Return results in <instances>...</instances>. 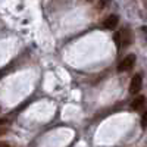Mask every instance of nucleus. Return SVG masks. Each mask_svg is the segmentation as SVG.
Masks as SVG:
<instances>
[{"mask_svg":"<svg viewBox=\"0 0 147 147\" xmlns=\"http://www.w3.org/2000/svg\"><path fill=\"white\" fill-rule=\"evenodd\" d=\"M136 60H137V57H136V55H128V56H125L124 59L121 60V62L118 63V72H125V71H128V69H131L132 66H134V63H136Z\"/></svg>","mask_w":147,"mask_h":147,"instance_id":"f257e3e1","label":"nucleus"},{"mask_svg":"<svg viewBox=\"0 0 147 147\" xmlns=\"http://www.w3.org/2000/svg\"><path fill=\"white\" fill-rule=\"evenodd\" d=\"M119 35H121V47H128L132 43V40H134L132 31L129 28H124L119 32Z\"/></svg>","mask_w":147,"mask_h":147,"instance_id":"f03ea898","label":"nucleus"},{"mask_svg":"<svg viewBox=\"0 0 147 147\" xmlns=\"http://www.w3.org/2000/svg\"><path fill=\"white\" fill-rule=\"evenodd\" d=\"M141 84H143L141 75H140V74H136V75L132 77L131 82H129V87H128L129 93H131V94H137V93L141 90Z\"/></svg>","mask_w":147,"mask_h":147,"instance_id":"7ed1b4c3","label":"nucleus"},{"mask_svg":"<svg viewBox=\"0 0 147 147\" xmlns=\"http://www.w3.org/2000/svg\"><path fill=\"white\" fill-rule=\"evenodd\" d=\"M118 21H119V18L116 15H109L103 22V27L107 28V30H115L116 25H118Z\"/></svg>","mask_w":147,"mask_h":147,"instance_id":"20e7f679","label":"nucleus"},{"mask_svg":"<svg viewBox=\"0 0 147 147\" xmlns=\"http://www.w3.org/2000/svg\"><path fill=\"white\" fill-rule=\"evenodd\" d=\"M144 105H146V97H144V96H138V97H136V99H134V102L131 103V109H132V110H140Z\"/></svg>","mask_w":147,"mask_h":147,"instance_id":"39448f33","label":"nucleus"},{"mask_svg":"<svg viewBox=\"0 0 147 147\" xmlns=\"http://www.w3.org/2000/svg\"><path fill=\"white\" fill-rule=\"evenodd\" d=\"M140 124H141V128H147V110L143 113L141 116V121H140Z\"/></svg>","mask_w":147,"mask_h":147,"instance_id":"423d86ee","label":"nucleus"},{"mask_svg":"<svg viewBox=\"0 0 147 147\" xmlns=\"http://www.w3.org/2000/svg\"><path fill=\"white\" fill-rule=\"evenodd\" d=\"M113 40H115L116 47L119 49V47H121V35H119V32H115V35H113Z\"/></svg>","mask_w":147,"mask_h":147,"instance_id":"0eeeda50","label":"nucleus"},{"mask_svg":"<svg viewBox=\"0 0 147 147\" xmlns=\"http://www.w3.org/2000/svg\"><path fill=\"white\" fill-rule=\"evenodd\" d=\"M6 132H7V129H6V128H2V127H0V137H2V136H5Z\"/></svg>","mask_w":147,"mask_h":147,"instance_id":"6e6552de","label":"nucleus"},{"mask_svg":"<svg viewBox=\"0 0 147 147\" xmlns=\"http://www.w3.org/2000/svg\"><path fill=\"white\" fill-rule=\"evenodd\" d=\"M0 147H12L9 143H0Z\"/></svg>","mask_w":147,"mask_h":147,"instance_id":"1a4fd4ad","label":"nucleus"},{"mask_svg":"<svg viewBox=\"0 0 147 147\" xmlns=\"http://www.w3.org/2000/svg\"><path fill=\"white\" fill-rule=\"evenodd\" d=\"M141 31L144 32V35H146V38H147V27H143V28H141Z\"/></svg>","mask_w":147,"mask_h":147,"instance_id":"9d476101","label":"nucleus"},{"mask_svg":"<svg viewBox=\"0 0 147 147\" xmlns=\"http://www.w3.org/2000/svg\"><path fill=\"white\" fill-rule=\"evenodd\" d=\"M88 2H93V0H88Z\"/></svg>","mask_w":147,"mask_h":147,"instance_id":"9b49d317","label":"nucleus"}]
</instances>
